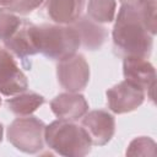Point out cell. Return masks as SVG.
<instances>
[{
    "instance_id": "obj_13",
    "label": "cell",
    "mask_w": 157,
    "mask_h": 157,
    "mask_svg": "<svg viewBox=\"0 0 157 157\" xmlns=\"http://www.w3.org/2000/svg\"><path fill=\"white\" fill-rule=\"evenodd\" d=\"M85 0H45L47 16L58 25H72L81 17Z\"/></svg>"
},
{
    "instance_id": "obj_21",
    "label": "cell",
    "mask_w": 157,
    "mask_h": 157,
    "mask_svg": "<svg viewBox=\"0 0 157 157\" xmlns=\"http://www.w3.org/2000/svg\"><path fill=\"white\" fill-rule=\"evenodd\" d=\"M10 1H11V0H0V6H5V7H6V6L10 4Z\"/></svg>"
},
{
    "instance_id": "obj_4",
    "label": "cell",
    "mask_w": 157,
    "mask_h": 157,
    "mask_svg": "<svg viewBox=\"0 0 157 157\" xmlns=\"http://www.w3.org/2000/svg\"><path fill=\"white\" fill-rule=\"evenodd\" d=\"M44 128L45 124L36 117L17 118L7 128V140L18 151L34 155L44 147Z\"/></svg>"
},
{
    "instance_id": "obj_8",
    "label": "cell",
    "mask_w": 157,
    "mask_h": 157,
    "mask_svg": "<svg viewBox=\"0 0 157 157\" xmlns=\"http://www.w3.org/2000/svg\"><path fill=\"white\" fill-rule=\"evenodd\" d=\"M28 81L9 50L0 48V93L10 97L27 91Z\"/></svg>"
},
{
    "instance_id": "obj_1",
    "label": "cell",
    "mask_w": 157,
    "mask_h": 157,
    "mask_svg": "<svg viewBox=\"0 0 157 157\" xmlns=\"http://www.w3.org/2000/svg\"><path fill=\"white\" fill-rule=\"evenodd\" d=\"M141 6L132 7L121 5L118 11L112 37L114 52L119 56H139L147 59L151 55L153 36L148 33L144 25Z\"/></svg>"
},
{
    "instance_id": "obj_7",
    "label": "cell",
    "mask_w": 157,
    "mask_h": 157,
    "mask_svg": "<svg viewBox=\"0 0 157 157\" xmlns=\"http://www.w3.org/2000/svg\"><path fill=\"white\" fill-rule=\"evenodd\" d=\"M123 74L125 80L139 86L153 101L156 86V70L146 58L128 56L123 61Z\"/></svg>"
},
{
    "instance_id": "obj_11",
    "label": "cell",
    "mask_w": 157,
    "mask_h": 157,
    "mask_svg": "<svg viewBox=\"0 0 157 157\" xmlns=\"http://www.w3.org/2000/svg\"><path fill=\"white\" fill-rule=\"evenodd\" d=\"M33 26L34 25L28 21H22L17 31L4 40L6 50L11 52L22 61H25L28 56L38 53L33 36Z\"/></svg>"
},
{
    "instance_id": "obj_6",
    "label": "cell",
    "mask_w": 157,
    "mask_h": 157,
    "mask_svg": "<svg viewBox=\"0 0 157 157\" xmlns=\"http://www.w3.org/2000/svg\"><path fill=\"white\" fill-rule=\"evenodd\" d=\"M105 96L109 109L115 114H124L137 109L144 103L146 93L139 86L124 80L110 87Z\"/></svg>"
},
{
    "instance_id": "obj_3",
    "label": "cell",
    "mask_w": 157,
    "mask_h": 157,
    "mask_svg": "<svg viewBox=\"0 0 157 157\" xmlns=\"http://www.w3.org/2000/svg\"><path fill=\"white\" fill-rule=\"evenodd\" d=\"M33 36L38 53L50 60H64L76 54L80 38L72 26L63 25H34Z\"/></svg>"
},
{
    "instance_id": "obj_9",
    "label": "cell",
    "mask_w": 157,
    "mask_h": 157,
    "mask_svg": "<svg viewBox=\"0 0 157 157\" xmlns=\"http://www.w3.org/2000/svg\"><path fill=\"white\" fill-rule=\"evenodd\" d=\"M82 128L87 131L92 145L104 146L107 145L115 132L114 117L103 109L91 110L82 118Z\"/></svg>"
},
{
    "instance_id": "obj_17",
    "label": "cell",
    "mask_w": 157,
    "mask_h": 157,
    "mask_svg": "<svg viewBox=\"0 0 157 157\" xmlns=\"http://www.w3.org/2000/svg\"><path fill=\"white\" fill-rule=\"evenodd\" d=\"M156 142L147 136H139L134 139L126 150V156H155Z\"/></svg>"
},
{
    "instance_id": "obj_12",
    "label": "cell",
    "mask_w": 157,
    "mask_h": 157,
    "mask_svg": "<svg viewBox=\"0 0 157 157\" xmlns=\"http://www.w3.org/2000/svg\"><path fill=\"white\" fill-rule=\"evenodd\" d=\"M80 38V45L86 50H98L108 38L107 28L101 23L91 20L88 16H82L71 25Z\"/></svg>"
},
{
    "instance_id": "obj_20",
    "label": "cell",
    "mask_w": 157,
    "mask_h": 157,
    "mask_svg": "<svg viewBox=\"0 0 157 157\" xmlns=\"http://www.w3.org/2000/svg\"><path fill=\"white\" fill-rule=\"evenodd\" d=\"M121 5H126V6H132V7H139L141 6L144 2H146V0H119Z\"/></svg>"
},
{
    "instance_id": "obj_23",
    "label": "cell",
    "mask_w": 157,
    "mask_h": 157,
    "mask_svg": "<svg viewBox=\"0 0 157 157\" xmlns=\"http://www.w3.org/2000/svg\"><path fill=\"white\" fill-rule=\"evenodd\" d=\"M0 105H1V98H0Z\"/></svg>"
},
{
    "instance_id": "obj_10",
    "label": "cell",
    "mask_w": 157,
    "mask_h": 157,
    "mask_svg": "<svg viewBox=\"0 0 157 157\" xmlns=\"http://www.w3.org/2000/svg\"><path fill=\"white\" fill-rule=\"evenodd\" d=\"M50 108L59 119L77 120L88 112V103L78 92H65L52 99Z\"/></svg>"
},
{
    "instance_id": "obj_5",
    "label": "cell",
    "mask_w": 157,
    "mask_h": 157,
    "mask_svg": "<svg viewBox=\"0 0 157 157\" xmlns=\"http://www.w3.org/2000/svg\"><path fill=\"white\" fill-rule=\"evenodd\" d=\"M59 85L67 92H80L90 81V66L82 54H74L60 60L56 66Z\"/></svg>"
},
{
    "instance_id": "obj_16",
    "label": "cell",
    "mask_w": 157,
    "mask_h": 157,
    "mask_svg": "<svg viewBox=\"0 0 157 157\" xmlns=\"http://www.w3.org/2000/svg\"><path fill=\"white\" fill-rule=\"evenodd\" d=\"M20 17L6 7L0 9V40L11 37L21 25Z\"/></svg>"
},
{
    "instance_id": "obj_15",
    "label": "cell",
    "mask_w": 157,
    "mask_h": 157,
    "mask_svg": "<svg viewBox=\"0 0 157 157\" xmlns=\"http://www.w3.org/2000/svg\"><path fill=\"white\" fill-rule=\"evenodd\" d=\"M115 0H88L87 16L98 23H109L115 17Z\"/></svg>"
},
{
    "instance_id": "obj_18",
    "label": "cell",
    "mask_w": 157,
    "mask_h": 157,
    "mask_svg": "<svg viewBox=\"0 0 157 157\" xmlns=\"http://www.w3.org/2000/svg\"><path fill=\"white\" fill-rule=\"evenodd\" d=\"M144 25L151 36L156 34V0H146L141 6Z\"/></svg>"
},
{
    "instance_id": "obj_14",
    "label": "cell",
    "mask_w": 157,
    "mask_h": 157,
    "mask_svg": "<svg viewBox=\"0 0 157 157\" xmlns=\"http://www.w3.org/2000/svg\"><path fill=\"white\" fill-rule=\"evenodd\" d=\"M44 103V97L36 92H22L6 99V108L18 117H26L34 113Z\"/></svg>"
},
{
    "instance_id": "obj_22",
    "label": "cell",
    "mask_w": 157,
    "mask_h": 157,
    "mask_svg": "<svg viewBox=\"0 0 157 157\" xmlns=\"http://www.w3.org/2000/svg\"><path fill=\"white\" fill-rule=\"evenodd\" d=\"M2 134H4V128H2V124L0 123V142L2 141Z\"/></svg>"
},
{
    "instance_id": "obj_19",
    "label": "cell",
    "mask_w": 157,
    "mask_h": 157,
    "mask_svg": "<svg viewBox=\"0 0 157 157\" xmlns=\"http://www.w3.org/2000/svg\"><path fill=\"white\" fill-rule=\"evenodd\" d=\"M44 1L45 0H11L6 9L18 15H28L38 9Z\"/></svg>"
},
{
    "instance_id": "obj_2",
    "label": "cell",
    "mask_w": 157,
    "mask_h": 157,
    "mask_svg": "<svg viewBox=\"0 0 157 157\" xmlns=\"http://www.w3.org/2000/svg\"><path fill=\"white\" fill-rule=\"evenodd\" d=\"M44 141L50 150L65 157H83L92 146L87 131L65 119L54 120L44 128Z\"/></svg>"
}]
</instances>
